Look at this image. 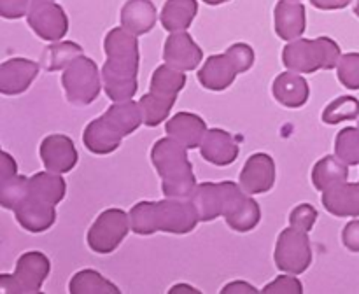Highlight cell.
<instances>
[{"label":"cell","instance_id":"34","mask_svg":"<svg viewBox=\"0 0 359 294\" xmlns=\"http://www.w3.org/2000/svg\"><path fill=\"white\" fill-rule=\"evenodd\" d=\"M263 293H304V286L298 279L291 275H279L273 282L263 287Z\"/></svg>","mask_w":359,"mask_h":294},{"label":"cell","instance_id":"25","mask_svg":"<svg viewBox=\"0 0 359 294\" xmlns=\"http://www.w3.org/2000/svg\"><path fill=\"white\" fill-rule=\"evenodd\" d=\"M198 13L196 0H167L161 9V24L167 31L188 30Z\"/></svg>","mask_w":359,"mask_h":294},{"label":"cell","instance_id":"39","mask_svg":"<svg viewBox=\"0 0 359 294\" xmlns=\"http://www.w3.org/2000/svg\"><path fill=\"white\" fill-rule=\"evenodd\" d=\"M181 290H186V293H200L198 289H195V287L188 286V284H177V286L172 287L170 293L175 294V293H181Z\"/></svg>","mask_w":359,"mask_h":294},{"label":"cell","instance_id":"32","mask_svg":"<svg viewBox=\"0 0 359 294\" xmlns=\"http://www.w3.org/2000/svg\"><path fill=\"white\" fill-rule=\"evenodd\" d=\"M339 80L347 90H359V52H347L337 65Z\"/></svg>","mask_w":359,"mask_h":294},{"label":"cell","instance_id":"18","mask_svg":"<svg viewBox=\"0 0 359 294\" xmlns=\"http://www.w3.org/2000/svg\"><path fill=\"white\" fill-rule=\"evenodd\" d=\"M276 34L283 41H297L307 28L305 6L300 0H279L273 9Z\"/></svg>","mask_w":359,"mask_h":294},{"label":"cell","instance_id":"5","mask_svg":"<svg viewBox=\"0 0 359 294\" xmlns=\"http://www.w3.org/2000/svg\"><path fill=\"white\" fill-rule=\"evenodd\" d=\"M151 161L161 177L167 198H189L196 189V177L182 144L172 136L160 139L151 149Z\"/></svg>","mask_w":359,"mask_h":294},{"label":"cell","instance_id":"29","mask_svg":"<svg viewBox=\"0 0 359 294\" xmlns=\"http://www.w3.org/2000/svg\"><path fill=\"white\" fill-rule=\"evenodd\" d=\"M69 290L72 294L84 293H112L119 294V289L112 282H109L104 275L95 270H81L70 279Z\"/></svg>","mask_w":359,"mask_h":294},{"label":"cell","instance_id":"14","mask_svg":"<svg viewBox=\"0 0 359 294\" xmlns=\"http://www.w3.org/2000/svg\"><path fill=\"white\" fill-rule=\"evenodd\" d=\"M39 154L46 170L55 174H67L77 164V150L72 139L62 133H53L42 140Z\"/></svg>","mask_w":359,"mask_h":294},{"label":"cell","instance_id":"40","mask_svg":"<svg viewBox=\"0 0 359 294\" xmlns=\"http://www.w3.org/2000/svg\"><path fill=\"white\" fill-rule=\"evenodd\" d=\"M203 2L209 4V6H221V4H226L230 0H203Z\"/></svg>","mask_w":359,"mask_h":294},{"label":"cell","instance_id":"2","mask_svg":"<svg viewBox=\"0 0 359 294\" xmlns=\"http://www.w3.org/2000/svg\"><path fill=\"white\" fill-rule=\"evenodd\" d=\"M67 184L60 174L39 172L25 184L20 200L14 205V214L23 230L30 233H42L56 220V209L63 200Z\"/></svg>","mask_w":359,"mask_h":294},{"label":"cell","instance_id":"1","mask_svg":"<svg viewBox=\"0 0 359 294\" xmlns=\"http://www.w3.org/2000/svg\"><path fill=\"white\" fill-rule=\"evenodd\" d=\"M107 59L102 66V83L107 97L112 102L132 100L139 90L140 52L137 35L126 28H112L104 41Z\"/></svg>","mask_w":359,"mask_h":294},{"label":"cell","instance_id":"37","mask_svg":"<svg viewBox=\"0 0 359 294\" xmlns=\"http://www.w3.org/2000/svg\"><path fill=\"white\" fill-rule=\"evenodd\" d=\"M309 2L321 10H337L349 6L351 0H309Z\"/></svg>","mask_w":359,"mask_h":294},{"label":"cell","instance_id":"6","mask_svg":"<svg viewBox=\"0 0 359 294\" xmlns=\"http://www.w3.org/2000/svg\"><path fill=\"white\" fill-rule=\"evenodd\" d=\"M342 58L340 46L330 37L297 38L291 41L283 51L286 69L293 72L314 74L318 70H332Z\"/></svg>","mask_w":359,"mask_h":294},{"label":"cell","instance_id":"9","mask_svg":"<svg viewBox=\"0 0 359 294\" xmlns=\"http://www.w3.org/2000/svg\"><path fill=\"white\" fill-rule=\"evenodd\" d=\"M51 270L48 255L39 251H28L20 255L14 275H0L2 293H39Z\"/></svg>","mask_w":359,"mask_h":294},{"label":"cell","instance_id":"26","mask_svg":"<svg viewBox=\"0 0 359 294\" xmlns=\"http://www.w3.org/2000/svg\"><path fill=\"white\" fill-rule=\"evenodd\" d=\"M349 177V168L347 163H344L340 158L335 156H325L316 163L314 170H312V182L318 191L326 192L333 189L335 186L342 184Z\"/></svg>","mask_w":359,"mask_h":294},{"label":"cell","instance_id":"30","mask_svg":"<svg viewBox=\"0 0 359 294\" xmlns=\"http://www.w3.org/2000/svg\"><path fill=\"white\" fill-rule=\"evenodd\" d=\"M359 115V100L354 97H339L333 100L323 112V121L326 125H339L342 121H351Z\"/></svg>","mask_w":359,"mask_h":294},{"label":"cell","instance_id":"13","mask_svg":"<svg viewBox=\"0 0 359 294\" xmlns=\"http://www.w3.org/2000/svg\"><path fill=\"white\" fill-rule=\"evenodd\" d=\"M27 20L42 41H62L69 31V18L65 10L53 0H32Z\"/></svg>","mask_w":359,"mask_h":294},{"label":"cell","instance_id":"24","mask_svg":"<svg viewBox=\"0 0 359 294\" xmlns=\"http://www.w3.org/2000/svg\"><path fill=\"white\" fill-rule=\"evenodd\" d=\"M259 219H262V210H259L258 202L248 195H242L224 214V220L228 226L238 233H248V231L255 230Z\"/></svg>","mask_w":359,"mask_h":294},{"label":"cell","instance_id":"21","mask_svg":"<svg viewBox=\"0 0 359 294\" xmlns=\"http://www.w3.org/2000/svg\"><path fill=\"white\" fill-rule=\"evenodd\" d=\"M272 93L280 105L290 108L304 107L311 94L309 83L297 72H283L276 77L272 86Z\"/></svg>","mask_w":359,"mask_h":294},{"label":"cell","instance_id":"36","mask_svg":"<svg viewBox=\"0 0 359 294\" xmlns=\"http://www.w3.org/2000/svg\"><path fill=\"white\" fill-rule=\"evenodd\" d=\"M342 241L351 252H359V220H351L342 231Z\"/></svg>","mask_w":359,"mask_h":294},{"label":"cell","instance_id":"10","mask_svg":"<svg viewBox=\"0 0 359 294\" xmlns=\"http://www.w3.org/2000/svg\"><path fill=\"white\" fill-rule=\"evenodd\" d=\"M307 233L309 231L293 224L280 231L276 244V254H273L276 266L280 272H287L291 275H300L307 272L312 262V247Z\"/></svg>","mask_w":359,"mask_h":294},{"label":"cell","instance_id":"7","mask_svg":"<svg viewBox=\"0 0 359 294\" xmlns=\"http://www.w3.org/2000/svg\"><path fill=\"white\" fill-rule=\"evenodd\" d=\"M255 63V51L251 46L238 42L228 48L223 55H214L198 70V80L205 90L223 91L231 86L235 77L248 72Z\"/></svg>","mask_w":359,"mask_h":294},{"label":"cell","instance_id":"17","mask_svg":"<svg viewBox=\"0 0 359 294\" xmlns=\"http://www.w3.org/2000/svg\"><path fill=\"white\" fill-rule=\"evenodd\" d=\"M39 74V63L27 58H11L0 65V93L16 97L32 86Z\"/></svg>","mask_w":359,"mask_h":294},{"label":"cell","instance_id":"15","mask_svg":"<svg viewBox=\"0 0 359 294\" xmlns=\"http://www.w3.org/2000/svg\"><path fill=\"white\" fill-rule=\"evenodd\" d=\"M203 58V51L191 35L186 30L174 31L170 37L165 41L163 48V59L167 65L174 66V69L182 70H195L200 65Z\"/></svg>","mask_w":359,"mask_h":294},{"label":"cell","instance_id":"31","mask_svg":"<svg viewBox=\"0 0 359 294\" xmlns=\"http://www.w3.org/2000/svg\"><path fill=\"white\" fill-rule=\"evenodd\" d=\"M335 154L337 158L347 164H359V130L358 128H344L337 135L335 140Z\"/></svg>","mask_w":359,"mask_h":294},{"label":"cell","instance_id":"11","mask_svg":"<svg viewBox=\"0 0 359 294\" xmlns=\"http://www.w3.org/2000/svg\"><path fill=\"white\" fill-rule=\"evenodd\" d=\"M130 214L121 209H107L95 219L88 231V245L97 254H111L128 234Z\"/></svg>","mask_w":359,"mask_h":294},{"label":"cell","instance_id":"20","mask_svg":"<svg viewBox=\"0 0 359 294\" xmlns=\"http://www.w3.org/2000/svg\"><path fill=\"white\" fill-rule=\"evenodd\" d=\"M165 132L168 136L177 140L186 149H196L202 146V140L207 133V125L200 115L191 112H179L174 118L168 119L165 125Z\"/></svg>","mask_w":359,"mask_h":294},{"label":"cell","instance_id":"16","mask_svg":"<svg viewBox=\"0 0 359 294\" xmlns=\"http://www.w3.org/2000/svg\"><path fill=\"white\" fill-rule=\"evenodd\" d=\"M276 182V163L266 153H256L245 161L241 174V186L248 195L270 191Z\"/></svg>","mask_w":359,"mask_h":294},{"label":"cell","instance_id":"28","mask_svg":"<svg viewBox=\"0 0 359 294\" xmlns=\"http://www.w3.org/2000/svg\"><path fill=\"white\" fill-rule=\"evenodd\" d=\"M79 55H83V48H81L79 44H76V42H56V44L48 46V48L44 49L41 66L46 72H56V70L65 69V66Z\"/></svg>","mask_w":359,"mask_h":294},{"label":"cell","instance_id":"12","mask_svg":"<svg viewBox=\"0 0 359 294\" xmlns=\"http://www.w3.org/2000/svg\"><path fill=\"white\" fill-rule=\"evenodd\" d=\"M244 195L242 186L230 181L216 182H202L196 186L193 195L189 196L198 212L200 220H214L219 216H224L231 205Z\"/></svg>","mask_w":359,"mask_h":294},{"label":"cell","instance_id":"22","mask_svg":"<svg viewBox=\"0 0 359 294\" xmlns=\"http://www.w3.org/2000/svg\"><path fill=\"white\" fill-rule=\"evenodd\" d=\"M323 205L330 214L337 217H356L359 216V182L335 186L330 191L323 192Z\"/></svg>","mask_w":359,"mask_h":294},{"label":"cell","instance_id":"33","mask_svg":"<svg viewBox=\"0 0 359 294\" xmlns=\"http://www.w3.org/2000/svg\"><path fill=\"white\" fill-rule=\"evenodd\" d=\"M316 219H318V210L309 203H302L290 214V223L305 231H311L314 227Z\"/></svg>","mask_w":359,"mask_h":294},{"label":"cell","instance_id":"8","mask_svg":"<svg viewBox=\"0 0 359 294\" xmlns=\"http://www.w3.org/2000/svg\"><path fill=\"white\" fill-rule=\"evenodd\" d=\"M62 84L70 104H93L102 90V77L97 63L88 56L79 55L63 70Z\"/></svg>","mask_w":359,"mask_h":294},{"label":"cell","instance_id":"35","mask_svg":"<svg viewBox=\"0 0 359 294\" xmlns=\"http://www.w3.org/2000/svg\"><path fill=\"white\" fill-rule=\"evenodd\" d=\"M32 0H0V14L6 20H20L27 16Z\"/></svg>","mask_w":359,"mask_h":294},{"label":"cell","instance_id":"38","mask_svg":"<svg viewBox=\"0 0 359 294\" xmlns=\"http://www.w3.org/2000/svg\"><path fill=\"white\" fill-rule=\"evenodd\" d=\"M221 293H258V289L255 286H251V284L242 282L241 280V282H231L228 286H224L221 289Z\"/></svg>","mask_w":359,"mask_h":294},{"label":"cell","instance_id":"41","mask_svg":"<svg viewBox=\"0 0 359 294\" xmlns=\"http://www.w3.org/2000/svg\"><path fill=\"white\" fill-rule=\"evenodd\" d=\"M354 14L359 18V0L356 2V6H354Z\"/></svg>","mask_w":359,"mask_h":294},{"label":"cell","instance_id":"3","mask_svg":"<svg viewBox=\"0 0 359 294\" xmlns=\"http://www.w3.org/2000/svg\"><path fill=\"white\" fill-rule=\"evenodd\" d=\"M200 216L191 198H167L161 202H139L130 210L133 233L153 234L156 231L186 234L196 227Z\"/></svg>","mask_w":359,"mask_h":294},{"label":"cell","instance_id":"27","mask_svg":"<svg viewBox=\"0 0 359 294\" xmlns=\"http://www.w3.org/2000/svg\"><path fill=\"white\" fill-rule=\"evenodd\" d=\"M175 100H177V97H174V94H163L149 90V93L144 94L139 102L140 108H142L144 125L153 128V126L163 122L170 108L174 107Z\"/></svg>","mask_w":359,"mask_h":294},{"label":"cell","instance_id":"23","mask_svg":"<svg viewBox=\"0 0 359 294\" xmlns=\"http://www.w3.org/2000/svg\"><path fill=\"white\" fill-rule=\"evenodd\" d=\"M156 7L151 0H128L121 7V27L133 35H144L156 24Z\"/></svg>","mask_w":359,"mask_h":294},{"label":"cell","instance_id":"19","mask_svg":"<svg viewBox=\"0 0 359 294\" xmlns=\"http://www.w3.org/2000/svg\"><path fill=\"white\" fill-rule=\"evenodd\" d=\"M200 153H202L203 160L209 161V163L216 164V167H228L237 160L241 149H238L237 140L231 133L219 128H212L207 130L202 146H200Z\"/></svg>","mask_w":359,"mask_h":294},{"label":"cell","instance_id":"4","mask_svg":"<svg viewBox=\"0 0 359 294\" xmlns=\"http://www.w3.org/2000/svg\"><path fill=\"white\" fill-rule=\"evenodd\" d=\"M140 122H144V115L139 102H116L104 115L93 119L84 128L83 142L93 154L114 153L121 146L123 136L135 132Z\"/></svg>","mask_w":359,"mask_h":294}]
</instances>
